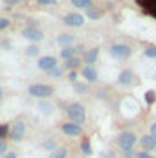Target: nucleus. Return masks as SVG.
Returning a JSON list of instances; mask_svg holds the SVG:
<instances>
[{"mask_svg": "<svg viewBox=\"0 0 156 158\" xmlns=\"http://www.w3.org/2000/svg\"><path fill=\"white\" fill-rule=\"evenodd\" d=\"M66 114H68L70 121L76 123V125H83L84 119H86V110L81 103H70L66 107Z\"/></svg>", "mask_w": 156, "mask_h": 158, "instance_id": "f257e3e1", "label": "nucleus"}, {"mask_svg": "<svg viewBox=\"0 0 156 158\" xmlns=\"http://www.w3.org/2000/svg\"><path fill=\"white\" fill-rule=\"evenodd\" d=\"M136 142H138V136L132 131H123V132L117 134V147L123 149L125 153L132 151V147L136 145Z\"/></svg>", "mask_w": 156, "mask_h": 158, "instance_id": "f03ea898", "label": "nucleus"}, {"mask_svg": "<svg viewBox=\"0 0 156 158\" xmlns=\"http://www.w3.org/2000/svg\"><path fill=\"white\" fill-rule=\"evenodd\" d=\"M28 94L33 96V98H39V99H48V98L53 96V86L42 85V83H35V85L28 86Z\"/></svg>", "mask_w": 156, "mask_h": 158, "instance_id": "7ed1b4c3", "label": "nucleus"}, {"mask_svg": "<svg viewBox=\"0 0 156 158\" xmlns=\"http://www.w3.org/2000/svg\"><path fill=\"white\" fill-rule=\"evenodd\" d=\"M110 55L112 57H116L117 61H125V59H129L130 55H132V48L129 46V44H112L110 46Z\"/></svg>", "mask_w": 156, "mask_h": 158, "instance_id": "20e7f679", "label": "nucleus"}, {"mask_svg": "<svg viewBox=\"0 0 156 158\" xmlns=\"http://www.w3.org/2000/svg\"><path fill=\"white\" fill-rule=\"evenodd\" d=\"M59 66V61H57V57H53V55H44V57H40L39 61H37V68L42 70V72H46V74H50L53 68H57Z\"/></svg>", "mask_w": 156, "mask_h": 158, "instance_id": "39448f33", "label": "nucleus"}, {"mask_svg": "<svg viewBox=\"0 0 156 158\" xmlns=\"http://www.w3.org/2000/svg\"><path fill=\"white\" fill-rule=\"evenodd\" d=\"M24 134H26V123L24 121H15V123H11L9 125V138L11 140H15V142H20L22 138H24Z\"/></svg>", "mask_w": 156, "mask_h": 158, "instance_id": "423d86ee", "label": "nucleus"}, {"mask_svg": "<svg viewBox=\"0 0 156 158\" xmlns=\"http://www.w3.org/2000/svg\"><path fill=\"white\" fill-rule=\"evenodd\" d=\"M63 22L64 26H70V28H81L84 24V15L81 13H68L63 17Z\"/></svg>", "mask_w": 156, "mask_h": 158, "instance_id": "0eeeda50", "label": "nucleus"}, {"mask_svg": "<svg viewBox=\"0 0 156 158\" xmlns=\"http://www.w3.org/2000/svg\"><path fill=\"white\" fill-rule=\"evenodd\" d=\"M22 37L28 40H33V42H40V40H44V33L40 31L37 26H30V28L22 30Z\"/></svg>", "mask_w": 156, "mask_h": 158, "instance_id": "6e6552de", "label": "nucleus"}, {"mask_svg": "<svg viewBox=\"0 0 156 158\" xmlns=\"http://www.w3.org/2000/svg\"><path fill=\"white\" fill-rule=\"evenodd\" d=\"M61 131H63L66 136H70V138H77V136L83 134V127H81V125H76V123H72V121L63 123V125H61Z\"/></svg>", "mask_w": 156, "mask_h": 158, "instance_id": "1a4fd4ad", "label": "nucleus"}, {"mask_svg": "<svg viewBox=\"0 0 156 158\" xmlns=\"http://www.w3.org/2000/svg\"><path fill=\"white\" fill-rule=\"evenodd\" d=\"M81 76L84 77L86 83H96V81H97V70H96V66H92V64H84L83 70H81Z\"/></svg>", "mask_w": 156, "mask_h": 158, "instance_id": "9d476101", "label": "nucleus"}, {"mask_svg": "<svg viewBox=\"0 0 156 158\" xmlns=\"http://www.w3.org/2000/svg\"><path fill=\"white\" fill-rule=\"evenodd\" d=\"M117 83L123 85V86L132 85V83H134V72H132V70H123V72H119V76H117Z\"/></svg>", "mask_w": 156, "mask_h": 158, "instance_id": "9b49d317", "label": "nucleus"}, {"mask_svg": "<svg viewBox=\"0 0 156 158\" xmlns=\"http://www.w3.org/2000/svg\"><path fill=\"white\" fill-rule=\"evenodd\" d=\"M140 143H142V147H143V151H153L156 149V140L151 136V134H145V136H142L140 138Z\"/></svg>", "mask_w": 156, "mask_h": 158, "instance_id": "f8f14e48", "label": "nucleus"}, {"mask_svg": "<svg viewBox=\"0 0 156 158\" xmlns=\"http://www.w3.org/2000/svg\"><path fill=\"white\" fill-rule=\"evenodd\" d=\"M97 57H99V48H92V50H86L84 52V63L86 64H92L94 66V63L97 61Z\"/></svg>", "mask_w": 156, "mask_h": 158, "instance_id": "ddd939ff", "label": "nucleus"}, {"mask_svg": "<svg viewBox=\"0 0 156 158\" xmlns=\"http://www.w3.org/2000/svg\"><path fill=\"white\" fill-rule=\"evenodd\" d=\"M74 57H77V48L68 46V48H63V50H61V59L68 61V59H74Z\"/></svg>", "mask_w": 156, "mask_h": 158, "instance_id": "4468645a", "label": "nucleus"}, {"mask_svg": "<svg viewBox=\"0 0 156 158\" xmlns=\"http://www.w3.org/2000/svg\"><path fill=\"white\" fill-rule=\"evenodd\" d=\"M74 40H76V37H74V35L63 33V35H59V37H57V44H61V46L68 48V46H72V44H74Z\"/></svg>", "mask_w": 156, "mask_h": 158, "instance_id": "2eb2a0df", "label": "nucleus"}, {"mask_svg": "<svg viewBox=\"0 0 156 158\" xmlns=\"http://www.w3.org/2000/svg\"><path fill=\"white\" fill-rule=\"evenodd\" d=\"M86 17H88V20H97V19H101L103 17V9H97V7H88L86 9Z\"/></svg>", "mask_w": 156, "mask_h": 158, "instance_id": "dca6fc26", "label": "nucleus"}, {"mask_svg": "<svg viewBox=\"0 0 156 158\" xmlns=\"http://www.w3.org/2000/svg\"><path fill=\"white\" fill-rule=\"evenodd\" d=\"M81 64V57H74V59H68V61H64V66H63V70H74L76 66Z\"/></svg>", "mask_w": 156, "mask_h": 158, "instance_id": "f3484780", "label": "nucleus"}, {"mask_svg": "<svg viewBox=\"0 0 156 158\" xmlns=\"http://www.w3.org/2000/svg\"><path fill=\"white\" fill-rule=\"evenodd\" d=\"M72 6L77 9H88L92 7V0H72Z\"/></svg>", "mask_w": 156, "mask_h": 158, "instance_id": "a211bd4d", "label": "nucleus"}, {"mask_svg": "<svg viewBox=\"0 0 156 158\" xmlns=\"http://www.w3.org/2000/svg\"><path fill=\"white\" fill-rule=\"evenodd\" d=\"M74 90H76L77 94H86V92H88V83L76 81V83H74Z\"/></svg>", "mask_w": 156, "mask_h": 158, "instance_id": "6ab92c4d", "label": "nucleus"}, {"mask_svg": "<svg viewBox=\"0 0 156 158\" xmlns=\"http://www.w3.org/2000/svg\"><path fill=\"white\" fill-rule=\"evenodd\" d=\"M81 151H83V155H92V145H90L88 140H83V143H81Z\"/></svg>", "mask_w": 156, "mask_h": 158, "instance_id": "aec40b11", "label": "nucleus"}, {"mask_svg": "<svg viewBox=\"0 0 156 158\" xmlns=\"http://www.w3.org/2000/svg\"><path fill=\"white\" fill-rule=\"evenodd\" d=\"M26 55H30V57H35V55H39V46H35V44L28 46V48H26Z\"/></svg>", "mask_w": 156, "mask_h": 158, "instance_id": "412c9836", "label": "nucleus"}, {"mask_svg": "<svg viewBox=\"0 0 156 158\" xmlns=\"http://www.w3.org/2000/svg\"><path fill=\"white\" fill-rule=\"evenodd\" d=\"M50 158H66V149H64V147L55 149V151L51 153V156H50Z\"/></svg>", "mask_w": 156, "mask_h": 158, "instance_id": "4be33fe9", "label": "nucleus"}, {"mask_svg": "<svg viewBox=\"0 0 156 158\" xmlns=\"http://www.w3.org/2000/svg\"><path fill=\"white\" fill-rule=\"evenodd\" d=\"M39 110L42 112V114H50V112H51V105H50V103L40 101V103H39Z\"/></svg>", "mask_w": 156, "mask_h": 158, "instance_id": "5701e85b", "label": "nucleus"}, {"mask_svg": "<svg viewBox=\"0 0 156 158\" xmlns=\"http://www.w3.org/2000/svg\"><path fill=\"white\" fill-rule=\"evenodd\" d=\"M143 53H145V57L156 59V46H149V48H145V50H143Z\"/></svg>", "mask_w": 156, "mask_h": 158, "instance_id": "b1692460", "label": "nucleus"}, {"mask_svg": "<svg viewBox=\"0 0 156 158\" xmlns=\"http://www.w3.org/2000/svg\"><path fill=\"white\" fill-rule=\"evenodd\" d=\"M6 136H9V125H0V140H4Z\"/></svg>", "mask_w": 156, "mask_h": 158, "instance_id": "393cba45", "label": "nucleus"}, {"mask_svg": "<svg viewBox=\"0 0 156 158\" xmlns=\"http://www.w3.org/2000/svg\"><path fill=\"white\" fill-rule=\"evenodd\" d=\"M50 76H51V77H61V76H63V68H59V66L53 68V70L50 72Z\"/></svg>", "mask_w": 156, "mask_h": 158, "instance_id": "a878e982", "label": "nucleus"}, {"mask_svg": "<svg viewBox=\"0 0 156 158\" xmlns=\"http://www.w3.org/2000/svg\"><path fill=\"white\" fill-rule=\"evenodd\" d=\"M9 24H11V22H9L7 19H4V17H2V19H0V31H2V30H7V28H9Z\"/></svg>", "mask_w": 156, "mask_h": 158, "instance_id": "bb28decb", "label": "nucleus"}, {"mask_svg": "<svg viewBox=\"0 0 156 158\" xmlns=\"http://www.w3.org/2000/svg\"><path fill=\"white\" fill-rule=\"evenodd\" d=\"M37 4L39 6H55L57 0H37Z\"/></svg>", "mask_w": 156, "mask_h": 158, "instance_id": "cd10ccee", "label": "nucleus"}, {"mask_svg": "<svg viewBox=\"0 0 156 158\" xmlns=\"http://www.w3.org/2000/svg\"><path fill=\"white\" fill-rule=\"evenodd\" d=\"M7 153V143L6 140H0V155H6Z\"/></svg>", "mask_w": 156, "mask_h": 158, "instance_id": "c85d7f7f", "label": "nucleus"}, {"mask_svg": "<svg viewBox=\"0 0 156 158\" xmlns=\"http://www.w3.org/2000/svg\"><path fill=\"white\" fill-rule=\"evenodd\" d=\"M53 147H55V142H53V140H48V142L44 143V149H53ZM53 151H55V149H53Z\"/></svg>", "mask_w": 156, "mask_h": 158, "instance_id": "c756f323", "label": "nucleus"}, {"mask_svg": "<svg viewBox=\"0 0 156 158\" xmlns=\"http://www.w3.org/2000/svg\"><path fill=\"white\" fill-rule=\"evenodd\" d=\"M136 158H153L147 151H142V153H136Z\"/></svg>", "mask_w": 156, "mask_h": 158, "instance_id": "7c9ffc66", "label": "nucleus"}, {"mask_svg": "<svg viewBox=\"0 0 156 158\" xmlns=\"http://www.w3.org/2000/svg\"><path fill=\"white\" fill-rule=\"evenodd\" d=\"M68 79H70L72 83H76V79H77V72H76V70H74V72H70V74H68Z\"/></svg>", "mask_w": 156, "mask_h": 158, "instance_id": "2f4dec72", "label": "nucleus"}, {"mask_svg": "<svg viewBox=\"0 0 156 158\" xmlns=\"http://www.w3.org/2000/svg\"><path fill=\"white\" fill-rule=\"evenodd\" d=\"M145 99H147L149 103H153V101H154V92H147V96H145Z\"/></svg>", "mask_w": 156, "mask_h": 158, "instance_id": "473e14b6", "label": "nucleus"}, {"mask_svg": "<svg viewBox=\"0 0 156 158\" xmlns=\"http://www.w3.org/2000/svg\"><path fill=\"white\" fill-rule=\"evenodd\" d=\"M2 2H4L6 6H17V4H18L20 0H2Z\"/></svg>", "mask_w": 156, "mask_h": 158, "instance_id": "72a5a7b5", "label": "nucleus"}, {"mask_svg": "<svg viewBox=\"0 0 156 158\" xmlns=\"http://www.w3.org/2000/svg\"><path fill=\"white\" fill-rule=\"evenodd\" d=\"M151 136L156 140V123H153V125H151Z\"/></svg>", "mask_w": 156, "mask_h": 158, "instance_id": "f704fd0d", "label": "nucleus"}, {"mask_svg": "<svg viewBox=\"0 0 156 158\" xmlns=\"http://www.w3.org/2000/svg\"><path fill=\"white\" fill-rule=\"evenodd\" d=\"M4 158H17V153H6Z\"/></svg>", "mask_w": 156, "mask_h": 158, "instance_id": "c9c22d12", "label": "nucleus"}, {"mask_svg": "<svg viewBox=\"0 0 156 158\" xmlns=\"http://www.w3.org/2000/svg\"><path fill=\"white\" fill-rule=\"evenodd\" d=\"M2 96H4V92H2V88H0V103H2Z\"/></svg>", "mask_w": 156, "mask_h": 158, "instance_id": "e433bc0d", "label": "nucleus"}]
</instances>
